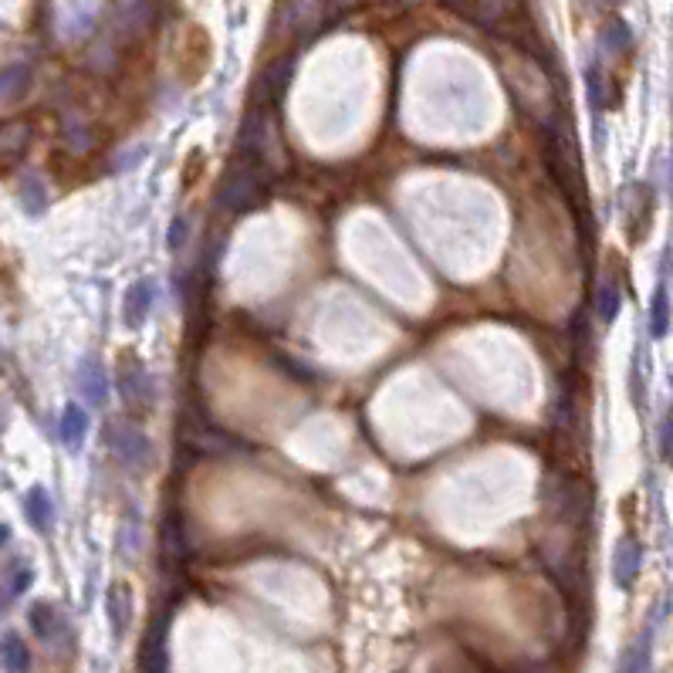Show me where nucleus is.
Returning a JSON list of instances; mask_svg holds the SVG:
<instances>
[{
	"label": "nucleus",
	"instance_id": "obj_1",
	"mask_svg": "<svg viewBox=\"0 0 673 673\" xmlns=\"http://www.w3.org/2000/svg\"><path fill=\"white\" fill-rule=\"evenodd\" d=\"M210 61H214L210 34L200 24H187L176 34V75L183 78V85H197L210 72Z\"/></svg>",
	"mask_w": 673,
	"mask_h": 673
},
{
	"label": "nucleus",
	"instance_id": "obj_2",
	"mask_svg": "<svg viewBox=\"0 0 673 673\" xmlns=\"http://www.w3.org/2000/svg\"><path fill=\"white\" fill-rule=\"evenodd\" d=\"M501 65H504V75H508V82L521 102L531 105V109H548V105H552V88H548V78L542 75V68H538L535 61L508 51Z\"/></svg>",
	"mask_w": 673,
	"mask_h": 673
},
{
	"label": "nucleus",
	"instance_id": "obj_3",
	"mask_svg": "<svg viewBox=\"0 0 673 673\" xmlns=\"http://www.w3.org/2000/svg\"><path fill=\"white\" fill-rule=\"evenodd\" d=\"M34 129L28 119H11L0 122V170H11L24 159V153L31 149Z\"/></svg>",
	"mask_w": 673,
	"mask_h": 673
},
{
	"label": "nucleus",
	"instance_id": "obj_4",
	"mask_svg": "<svg viewBox=\"0 0 673 673\" xmlns=\"http://www.w3.org/2000/svg\"><path fill=\"white\" fill-rule=\"evenodd\" d=\"M28 616H31V626H34V633H38L41 643L58 646V640H65V636H68L65 616H61L58 606H51V602H34Z\"/></svg>",
	"mask_w": 673,
	"mask_h": 673
},
{
	"label": "nucleus",
	"instance_id": "obj_5",
	"mask_svg": "<svg viewBox=\"0 0 673 673\" xmlns=\"http://www.w3.org/2000/svg\"><path fill=\"white\" fill-rule=\"evenodd\" d=\"M640 562H643L640 545H636L633 538H623V542L616 545V555H613V572H616V582L623 589L633 586L636 572H640Z\"/></svg>",
	"mask_w": 673,
	"mask_h": 673
},
{
	"label": "nucleus",
	"instance_id": "obj_6",
	"mask_svg": "<svg viewBox=\"0 0 673 673\" xmlns=\"http://www.w3.org/2000/svg\"><path fill=\"white\" fill-rule=\"evenodd\" d=\"M0 667H4V673H31L28 643H24L17 633L0 636Z\"/></svg>",
	"mask_w": 673,
	"mask_h": 673
},
{
	"label": "nucleus",
	"instance_id": "obj_7",
	"mask_svg": "<svg viewBox=\"0 0 673 673\" xmlns=\"http://www.w3.org/2000/svg\"><path fill=\"white\" fill-rule=\"evenodd\" d=\"M105 606H109V619H112V633L115 640H122L129 630V619H132V602H129V586L126 582H115L109 589V599H105Z\"/></svg>",
	"mask_w": 673,
	"mask_h": 673
},
{
	"label": "nucleus",
	"instance_id": "obj_8",
	"mask_svg": "<svg viewBox=\"0 0 673 673\" xmlns=\"http://www.w3.org/2000/svg\"><path fill=\"white\" fill-rule=\"evenodd\" d=\"M630 197L636 200L630 207V214H626V220H630V237L633 241H640V237L646 234V227H650V214H653V197L646 187H633Z\"/></svg>",
	"mask_w": 673,
	"mask_h": 673
},
{
	"label": "nucleus",
	"instance_id": "obj_9",
	"mask_svg": "<svg viewBox=\"0 0 673 673\" xmlns=\"http://www.w3.org/2000/svg\"><path fill=\"white\" fill-rule=\"evenodd\" d=\"M650 646H653V633L646 630L640 640H636L630 650H626L623 663H619V673H653V667H650Z\"/></svg>",
	"mask_w": 673,
	"mask_h": 673
},
{
	"label": "nucleus",
	"instance_id": "obj_10",
	"mask_svg": "<svg viewBox=\"0 0 673 673\" xmlns=\"http://www.w3.org/2000/svg\"><path fill=\"white\" fill-rule=\"evenodd\" d=\"M85 430H88L85 410H78V406H68L65 416H61V440H65L68 447H78V444H82V437H85Z\"/></svg>",
	"mask_w": 673,
	"mask_h": 673
},
{
	"label": "nucleus",
	"instance_id": "obj_11",
	"mask_svg": "<svg viewBox=\"0 0 673 673\" xmlns=\"http://www.w3.org/2000/svg\"><path fill=\"white\" fill-rule=\"evenodd\" d=\"M146 298H149V285H146V281H139V285L129 288L126 305H122V315H126L129 325H139L146 318V312H149V301Z\"/></svg>",
	"mask_w": 673,
	"mask_h": 673
},
{
	"label": "nucleus",
	"instance_id": "obj_12",
	"mask_svg": "<svg viewBox=\"0 0 673 673\" xmlns=\"http://www.w3.org/2000/svg\"><path fill=\"white\" fill-rule=\"evenodd\" d=\"M28 515H31V525L34 528H51V498L44 494V487H31V494H28Z\"/></svg>",
	"mask_w": 673,
	"mask_h": 673
},
{
	"label": "nucleus",
	"instance_id": "obj_13",
	"mask_svg": "<svg viewBox=\"0 0 673 673\" xmlns=\"http://www.w3.org/2000/svg\"><path fill=\"white\" fill-rule=\"evenodd\" d=\"M203 166H207V156H203V149H193V153L183 159V170H180V187L183 190H193L200 183L203 176Z\"/></svg>",
	"mask_w": 673,
	"mask_h": 673
},
{
	"label": "nucleus",
	"instance_id": "obj_14",
	"mask_svg": "<svg viewBox=\"0 0 673 673\" xmlns=\"http://www.w3.org/2000/svg\"><path fill=\"white\" fill-rule=\"evenodd\" d=\"M602 44H606V51L619 55V51L630 48V28H626L623 21H609L606 31H602Z\"/></svg>",
	"mask_w": 673,
	"mask_h": 673
},
{
	"label": "nucleus",
	"instance_id": "obj_15",
	"mask_svg": "<svg viewBox=\"0 0 673 673\" xmlns=\"http://www.w3.org/2000/svg\"><path fill=\"white\" fill-rule=\"evenodd\" d=\"M599 315H602V322H613L616 318V308H619V288H616V281L609 278V281H602V288H599Z\"/></svg>",
	"mask_w": 673,
	"mask_h": 673
},
{
	"label": "nucleus",
	"instance_id": "obj_16",
	"mask_svg": "<svg viewBox=\"0 0 673 673\" xmlns=\"http://www.w3.org/2000/svg\"><path fill=\"white\" fill-rule=\"evenodd\" d=\"M653 335H663L670 325V305H667V295H663V288L657 291V298H653Z\"/></svg>",
	"mask_w": 673,
	"mask_h": 673
},
{
	"label": "nucleus",
	"instance_id": "obj_17",
	"mask_svg": "<svg viewBox=\"0 0 673 673\" xmlns=\"http://www.w3.org/2000/svg\"><path fill=\"white\" fill-rule=\"evenodd\" d=\"M660 447H663V457H667L670 464H673V413L667 416V423H663V440H660Z\"/></svg>",
	"mask_w": 673,
	"mask_h": 673
}]
</instances>
